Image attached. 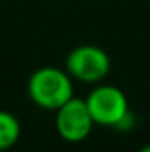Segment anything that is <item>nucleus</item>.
<instances>
[{"label":"nucleus","instance_id":"obj_1","mask_svg":"<svg viewBox=\"0 0 150 152\" xmlns=\"http://www.w3.org/2000/svg\"><path fill=\"white\" fill-rule=\"evenodd\" d=\"M28 97L42 110L57 112L73 96V78L58 67H39L28 78Z\"/></svg>","mask_w":150,"mask_h":152},{"label":"nucleus","instance_id":"obj_2","mask_svg":"<svg viewBox=\"0 0 150 152\" xmlns=\"http://www.w3.org/2000/svg\"><path fill=\"white\" fill-rule=\"evenodd\" d=\"M94 124L117 129L118 124L131 113L129 103L122 88L115 85H99L85 99Z\"/></svg>","mask_w":150,"mask_h":152},{"label":"nucleus","instance_id":"obj_3","mask_svg":"<svg viewBox=\"0 0 150 152\" xmlns=\"http://www.w3.org/2000/svg\"><path fill=\"white\" fill-rule=\"evenodd\" d=\"M111 69L110 55L94 44H81L69 51L66 58V71L71 78L83 83H99Z\"/></svg>","mask_w":150,"mask_h":152},{"label":"nucleus","instance_id":"obj_4","mask_svg":"<svg viewBox=\"0 0 150 152\" xmlns=\"http://www.w3.org/2000/svg\"><path fill=\"white\" fill-rule=\"evenodd\" d=\"M94 118L88 112V106L85 99L71 97L66 104H62L57 110L55 117V127L62 140L69 143H78L88 138L94 127Z\"/></svg>","mask_w":150,"mask_h":152},{"label":"nucleus","instance_id":"obj_5","mask_svg":"<svg viewBox=\"0 0 150 152\" xmlns=\"http://www.w3.org/2000/svg\"><path fill=\"white\" fill-rule=\"evenodd\" d=\"M21 134V124L16 115L0 110V152H7L14 147Z\"/></svg>","mask_w":150,"mask_h":152},{"label":"nucleus","instance_id":"obj_6","mask_svg":"<svg viewBox=\"0 0 150 152\" xmlns=\"http://www.w3.org/2000/svg\"><path fill=\"white\" fill-rule=\"evenodd\" d=\"M138 152H150V143H149V145H145V147H141Z\"/></svg>","mask_w":150,"mask_h":152}]
</instances>
